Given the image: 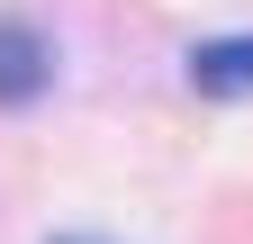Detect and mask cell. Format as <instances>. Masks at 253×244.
<instances>
[{
  "label": "cell",
  "mask_w": 253,
  "mask_h": 244,
  "mask_svg": "<svg viewBox=\"0 0 253 244\" xmlns=\"http://www.w3.org/2000/svg\"><path fill=\"white\" fill-rule=\"evenodd\" d=\"M45 81H54V45H45V27H27V18H0V109H27V100H45Z\"/></svg>",
  "instance_id": "cell-1"
},
{
  "label": "cell",
  "mask_w": 253,
  "mask_h": 244,
  "mask_svg": "<svg viewBox=\"0 0 253 244\" xmlns=\"http://www.w3.org/2000/svg\"><path fill=\"white\" fill-rule=\"evenodd\" d=\"M190 81H199V100H244L253 90V37H217L190 54Z\"/></svg>",
  "instance_id": "cell-2"
},
{
  "label": "cell",
  "mask_w": 253,
  "mask_h": 244,
  "mask_svg": "<svg viewBox=\"0 0 253 244\" xmlns=\"http://www.w3.org/2000/svg\"><path fill=\"white\" fill-rule=\"evenodd\" d=\"M54 244H109V235H54Z\"/></svg>",
  "instance_id": "cell-3"
}]
</instances>
